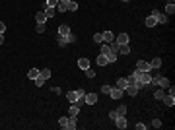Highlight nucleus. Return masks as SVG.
I'll list each match as a JSON object with an SVG mask.
<instances>
[{
    "mask_svg": "<svg viewBox=\"0 0 175 130\" xmlns=\"http://www.w3.org/2000/svg\"><path fill=\"white\" fill-rule=\"evenodd\" d=\"M150 86H158V87H167V86H169V80L165 78V76L158 74V76H152V80H150Z\"/></svg>",
    "mask_w": 175,
    "mask_h": 130,
    "instance_id": "f257e3e1",
    "label": "nucleus"
},
{
    "mask_svg": "<svg viewBox=\"0 0 175 130\" xmlns=\"http://www.w3.org/2000/svg\"><path fill=\"white\" fill-rule=\"evenodd\" d=\"M58 47H64V45H72V43H76V37H74L72 33H68V35H58Z\"/></svg>",
    "mask_w": 175,
    "mask_h": 130,
    "instance_id": "f03ea898",
    "label": "nucleus"
},
{
    "mask_svg": "<svg viewBox=\"0 0 175 130\" xmlns=\"http://www.w3.org/2000/svg\"><path fill=\"white\" fill-rule=\"evenodd\" d=\"M115 124H117V128L124 130V128L128 126V124H127V117H124V115H119V117L115 119Z\"/></svg>",
    "mask_w": 175,
    "mask_h": 130,
    "instance_id": "7ed1b4c3",
    "label": "nucleus"
},
{
    "mask_svg": "<svg viewBox=\"0 0 175 130\" xmlns=\"http://www.w3.org/2000/svg\"><path fill=\"white\" fill-rule=\"evenodd\" d=\"M152 16L156 18V22H158V23H167V14H160L158 10H154V12H152Z\"/></svg>",
    "mask_w": 175,
    "mask_h": 130,
    "instance_id": "20e7f679",
    "label": "nucleus"
},
{
    "mask_svg": "<svg viewBox=\"0 0 175 130\" xmlns=\"http://www.w3.org/2000/svg\"><path fill=\"white\" fill-rule=\"evenodd\" d=\"M123 95H124V91H123L121 87H111V93H109L111 99H121Z\"/></svg>",
    "mask_w": 175,
    "mask_h": 130,
    "instance_id": "39448f33",
    "label": "nucleus"
},
{
    "mask_svg": "<svg viewBox=\"0 0 175 130\" xmlns=\"http://www.w3.org/2000/svg\"><path fill=\"white\" fill-rule=\"evenodd\" d=\"M84 103H88V105H95V103H97V93H86Z\"/></svg>",
    "mask_w": 175,
    "mask_h": 130,
    "instance_id": "423d86ee",
    "label": "nucleus"
},
{
    "mask_svg": "<svg viewBox=\"0 0 175 130\" xmlns=\"http://www.w3.org/2000/svg\"><path fill=\"white\" fill-rule=\"evenodd\" d=\"M136 70H140V72H150L152 68H150V62H144V60H138V62H136Z\"/></svg>",
    "mask_w": 175,
    "mask_h": 130,
    "instance_id": "0eeeda50",
    "label": "nucleus"
},
{
    "mask_svg": "<svg viewBox=\"0 0 175 130\" xmlns=\"http://www.w3.org/2000/svg\"><path fill=\"white\" fill-rule=\"evenodd\" d=\"M128 41H130V39H128L127 33H119L115 37V43H119V45H128Z\"/></svg>",
    "mask_w": 175,
    "mask_h": 130,
    "instance_id": "6e6552de",
    "label": "nucleus"
},
{
    "mask_svg": "<svg viewBox=\"0 0 175 130\" xmlns=\"http://www.w3.org/2000/svg\"><path fill=\"white\" fill-rule=\"evenodd\" d=\"M101 35H103V43H107V45L115 41V33H113V31H103Z\"/></svg>",
    "mask_w": 175,
    "mask_h": 130,
    "instance_id": "1a4fd4ad",
    "label": "nucleus"
},
{
    "mask_svg": "<svg viewBox=\"0 0 175 130\" xmlns=\"http://www.w3.org/2000/svg\"><path fill=\"white\" fill-rule=\"evenodd\" d=\"M161 101H164L167 107H173V105H175V95H169V93H165V95L161 97Z\"/></svg>",
    "mask_w": 175,
    "mask_h": 130,
    "instance_id": "9d476101",
    "label": "nucleus"
},
{
    "mask_svg": "<svg viewBox=\"0 0 175 130\" xmlns=\"http://www.w3.org/2000/svg\"><path fill=\"white\" fill-rule=\"evenodd\" d=\"M66 99H68L70 103H76V101H78V89H72V91H68V93H66Z\"/></svg>",
    "mask_w": 175,
    "mask_h": 130,
    "instance_id": "9b49d317",
    "label": "nucleus"
},
{
    "mask_svg": "<svg viewBox=\"0 0 175 130\" xmlns=\"http://www.w3.org/2000/svg\"><path fill=\"white\" fill-rule=\"evenodd\" d=\"M43 12H45L47 18H53V16L57 14V8H51V6H47V4H43Z\"/></svg>",
    "mask_w": 175,
    "mask_h": 130,
    "instance_id": "f8f14e48",
    "label": "nucleus"
},
{
    "mask_svg": "<svg viewBox=\"0 0 175 130\" xmlns=\"http://www.w3.org/2000/svg\"><path fill=\"white\" fill-rule=\"evenodd\" d=\"M78 113H80V107H78L76 103H70V109H68V117H78Z\"/></svg>",
    "mask_w": 175,
    "mask_h": 130,
    "instance_id": "ddd939ff",
    "label": "nucleus"
},
{
    "mask_svg": "<svg viewBox=\"0 0 175 130\" xmlns=\"http://www.w3.org/2000/svg\"><path fill=\"white\" fill-rule=\"evenodd\" d=\"M138 91H140V89L136 87V86H127V89H124V93H127V95H130V97H134Z\"/></svg>",
    "mask_w": 175,
    "mask_h": 130,
    "instance_id": "4468645a",
    "label": "nucleus"
},
{
    "mask_svg": "<svg viewBox=\"0 0 175 130\" xmlns=\"http://www.w3.org/2000/svg\"><path fill=\"white\" fill-rule=\"evenodd\" d=\"M95 62H97L99 66H107V64H109V60H107L105 55H101V52H99V56H97V60H95Z\"/></svg>",
    "mask_w": 175,
    "mask_h": 130,
    "instance_id": "2eb2a0df",
    "label": "nucleus"
},
{
    "mask_svg": "<svg viewBox=\"0 0 175 130\" xmlns=\"http://www.w3.org/2000/svg\"><path fill=\"white\" fill-rule=\"evenodd\" d=\"M68 33H70V27L66 23H60L58 25V35H68Z\"/></svg>",
    "mask_w": 175,
    "mask_h": 130,
    "instance_id": "dca6fc26",
    "label": "nucleus"
},
{
    "mask_svg": "<svg viewBox=\"0 0 175 130\" xmlns=\"http://www.w3.org/2000/svg\"><path fill=\"white\" fill-rule=\"evenodd\" d=\"M144 23H146V27H156L158 25V22H156V18H154V16H148Z\"/></svg>",
    "mask_w": 175,
    "mask_h": 130,
    "instance_id": "f3484780",
    "label": "nucleus"
},
{
    "mask_svg": "<svg viewBox=\"0 0 175 130\" xmlns=\"http://www.w3.org/2000/svg\"><path fill=\"white\" fill-rule=\"evenodd\" d=\"M66 10H68V12H76L78 10V4L74 2V0H68V2H66Z\"/></svg>",
    "mask_w": 175,
    "mask_h": 130,
    "instance_id": "a211bd4d",
    "label": "nucleus"
},
{
    "mask_svg": "<svg viewBox=\"0 0 175 130\" xmlns=\"http://www.w3.org/2000/svg\"><path fill=\"white\" fill-rule=\"evenodd\" d=\"M39 72H41V70H37V68H31V70L27 72V78H29V80H35V78H39Z\"/></svg>",
    "mask_w": 175,
    "mask_h": 130,
    "instance_id": "6ab92c4d",
    "label": "nucleus"
},
{
    "mask_svg": "<svg viewBox=\"0 0 175 130\" xmlns=\"http://www.w3.org/2000/svg\"><path fill=\"white\" fill-rule=\"evenodd\" d=\"M165 95V91H164V87H158L156 91H154V99H158V101H161V97Z\"/></svg>",
    "mask_w": 175,
    "mask_h": 130,
    "instance_id": "aec40b11",
    "label": "nucleus"
},
{
    "mask_svg": "<svg viewBox=\"0 0 175 130\" xmlns=\"http://www.w3.org/2000/svg\"><path fill=\"white\" fill-rule=\"evenodd\" d=\"M45 19H47L45 12H37V14H35V22L37 23H45Z\"/></svg>",
    "mask_w": 175,
    "mask_h": 130,
    "instance_id": "412c9836",
    "label": "nucleus"
},
{
    "mask_svg": "<svg viewBox=\"0 0 175 130\" xmlns=\"http://www.w3.org/2000/svg\"><path fill=\"white\" fill-rule=\"evenodd\" d=\"M160 66H161V58H160V56H156V58L150 60V68H160Z\"/></svg>",
    "mask_w": 175,
    "mask_h": 130,
    "instance_id": "4be33fe9",
    "label": "nucleus"
},
{
    "mask_svg": "<svg viewBox=\"0 0 175 130\" xmlns=\"http://www.w3.org/2000/svg\"><path fill=\"white\" fill-rule=\"evenodd\" d=\"M78 66H80L82 70H86V68H90V60H88V58H80V60H78Z\"/></svg>",
    "mask_w": 175,
    "mask_h": 130,
    "instance_id": "5701e85b",
    "label": "nucleus"
},
{
    "mask_svg": "<svg viewBox=\"0 0 175 130\" xmlns=\"http://www.w3.org/2000/svg\"><path fill=\"white\" fill-rule=\"evenodd\" d=\"M78 126V123H76V117H68V130H74Z\"/></svg>",
    "mask_w": 175,
    "mask_h": 130,
    "instance_id": "b1692460",
    "label": "nucleus"
},
{
    "mask_svg": "<svg viewBox=\"0 0 175 130\" xmlns=\"http://www.w3.org/2000/svg\"><path fill=\"white\" fill-rule=\"evenodd\" d=\"M127 86H128L127 78H119V82H117V87H121V89L124 91V89H127Z\"/></svg>",
    "mask_w": 175,
    "mask_h": 130,
    "instance_id": "393cba45",
    "label": "nucleus"
},
{
    "mask_svg": "<svg viewBox=\"0 0 175 130\" xmlns=\"http://www.w3.org/2000/svg\"><path fill=\"white\" fill-rule=\"evenodd\" d=\"M165 14H167V16H173L175 14V4L173 2H169L167 6H165Z\"/></svg>",
    "mask_w": 175,
    "mask_h": 130,
    "instance_id": "a878e982",
    "label": "nucleus"
},
{
    "mask_svg": "<svg viewBox=\"0 0 175 130\" xmlns=\"http://www.w3.org/2000/svg\"><path fill=\"white\" fill-rule=\"evenodd\" d=\"M39 76H41L43 80H49V78H51V70H49V68H43V70L39 72Z\"/></svg>",
    "mask_w": 175,
    "mask_h": 130,
    "instance_id": "bb28decb",
    "label": "nucleus"
},
{
    "mask_svg": "<svg viewBox=\"0 0 175 130\" xmlns=\"http://www.w3.org/2000/svg\"><path fill=\"white\" fill-rule=\"evenodd\" d=\"M115 111H117V115H124V117H127V111H128V107H127V105H121V107H117Z\"/></svg>",
    "mask_w": 175,
    "mask_h": 130,
    "instance_id": "cd10ccee",
    "label": "nucleus"
},
{
    "mask_svg": "<svg viewBox=\"0 0 175 130\" xmlns=\"http://www.w3.org/2000/svg\"><path fill=\"white\" fill-rule=\"evenodd\" d=\"M128 52H130V47H128V45H121L119 47V55H128Z\"/></svg>",
    "mask_w": 175,
    "mask_h": 130,
    "instance_id": "c85d7f7f",
    "label": "nucleus"
},
{
    "mask_svg": "<svg viewBox=\"0 0 175 130\" xmlns=\"http://www.w3.org/2000/svg\"><path fill=\"white\" fill-rule=\"evenodd\" d=\"M58 124H60V128H68V117H60Z\"/></svg>",
    "mask_w": 175,
    "mask_h": 130,
    "instance_id": "c756f323",
    "label": "nucleus"
},
{
    "mask_svg": "<svg viewBox=\"0 0 175 130\" xmlns=\"http://www.w3.org/2000/svg\"><path fill=\"white\" fill-rule=\"evenodd\" d=\"M109 52H111V49H109V45H107V43H101V55H109Z\"/></svg>",
    "mask_w": 175,
    "mask_h": 130,
    "instance_id": "7c9ffc66",
    "label": "nucleus"
},
{
    "mask_svg": "<svg viewBox=\"0 0 175 130\" xmlns=\"http://www.w3.org/2000/svg\"><path fill=\"white\" fill-rule=\"evenodd\" d=\"M57 12H66V2H60V0H58V4H57Z\"/></svg>",
    "mask_w": 175,
    "mask_h": 130,
    "instance_id": "2f4dec72",
    "label": "nucleus"
},
{
    "mask_svg": "<svg viewBox=\"0 0 175 130\" xmlns=\"http://www.w3.org/2000/svg\"><path fill=\"white\" fill-rule=\"evenodd\" d=\"M94 43H99V45H101L103 43V35L101 33H94Z\"/></svg>",
    "mask_w": 175,
    "mask_h": 130,
    "instance_id": "473e14b6",
    "label": "nucleus"
},
{
    "mask_svg": "<svg viewBox=\"0 0 175 130\" xmlns=\"http://www.w3.org/2000/svg\"><path fill=\"white\" fill-rule=\"evenodd\" d=\"M107 60H109V62H117V52L111 51L109 55H107Z\"/></svg>",
    "mask_w": 175,
    "mask_h": 130,
    "instance_id": "72a5a7b5",
    "label": "nucleus"
},
{
    "mask_svg": "<svg viewBox=\"0 0 175 130\" xmlns=\"http://www.w3.org/2000/svg\"><path fill=\"white\" fill-rule=\"evenodd\" d=\"M33 82H35V86H37V87H43L45 80H43V78H41V76H39V78H35V80H33Z\"/></svg>",
    "mask_w": 175,
    "mask_h": 130,
    "instance_id": "f704fd0d",
    "label": "nucleus"
},
{
    "mask_svg": "<svg viewBox=\"0 0 175 130\" xmlns=\"http://www.w3.org/2000/svg\"><path fill=\"white\" fill-rule=\"evenodd\" d=\"M86 76H88V78H91V80H94V78H95V72L91 70V68H86Z\"/></svg>",
    "mask_w": 175,
    "mask_h": 130,
    "instance_id": "c9c22d12",
    "label": "nucleus"
},
{
    "mask_svg": "<svg viewBox=\"0 0 175 130\" xmlns=\"http://www.w3.org/2000/svg\"><path fill=\"white\" fill-rule=\"evenodd\" d=\"M152 126H154V128H160V126H161V120H160V119H154V120H152Z\"/></svg>",
    "mask_w": 175,
    "mask_h": 130,
    "instance_id": "e433bc0d",
    "label": "nucleus"
},
{
    "mask_svg": "<svg viewBox=\"0 0 175 130\" xmlns=\"http://www.w3.org/2000/svg\"><path fill=\"white\" fill-rule=\"evenodd\" d=\"M47 6H51V8H57V4H58V0H47Z\"/></svg>",
    "mask_w": 175,
    "mask_h": 130,
    "instance_id": "4c0bfd02",
    "label": "nucleus"
},
{
    "mask_svg": "<svg viewBox=\"0 0 175 130\" xmlns=\"http://www.w3.org/2000/svg\"><path fill=\"white\" fill-rule=\"evenodd\" d=\"M35 29H37V33H43V31H45V23H37Z\"/></svg>",
    "mask_w": 175,
    "mask_h": 130,
    "instance_id": "58836bf2",
    "label": "nucleus"
},
{
    "mask_svg": "<svg viewBox=\"0 0 175 130\" xmlns=\"http://www.w3.org/2000/svg\"><path fill=\"white\" fill-rule=\"evenodd\" d=\"M101 91H103V93H107V95H109V93H111V86H101Z\"/></svg>",
    "mask_w": 175,
    "mask_h": 130,
    "instance_id": "ea45409f",
    "label": "nucleus"
},
{
    "mask_svg": "<svg viewBox=\"0 0 175 130\" xmlns=\"http://www.w3.org/2000/svg\"><path fill=\"white\" fill-rule=\"evenodd\" d=\"M117 117H119V115H117V111H109V119H111V120H115Z\"/></svg>",
    "mask_w": 175,
    "mask_h": 130,
    "instance_id": "a19ab883",
    "label": "nucleus"
},
{
    "mask_svg": "<svg viewBox=\"0 0 175 130\" xmlns=\"http://www.w3.org/2000/svg\"><path fill=\"white\" fill-rule=\"evenodd\" d=\"M167 87H169V91H167L169 95H175V86H167Z\"/></svg>",
    "mask_w": 175,
    "mask_h": 130,
    "instance_id": "79ce46f5",
    "label": "nucleus"
},
{
    "mask_svg": "<svg viewBox=\"0 0 175 130\" xmlns=\"http://www.w3.org/2000/svg\"><path fill=\"white\" fill-rule=\"evenodd\" d=\"M144 128H146V124H142V123L136 124V130H144Z\"/></svg>",
    "mask_w": 175,
    "mask_h": 130,
    "instance_id": "37998d69",
    "label": "nucleus"
},
{
    "mask_svg": "<svg viewBox=\"0 0 175 130\" xmlns=\"http://www.w3.org/2000/svg\"><path fill=\"white\" fill-rule=\"evenodd\" d=\"M4 31H6V25H4V23L0 22V33H4Z\"/></svg>",
    "mask_w": 175,
    "mask_h": 130,
    "instance_id": "c03bdc74",
    "label": "nucleus"
},
{
    "mask_svg": "<svg viewBox=\"0 0 175 130\" xmlns=\"http://www.w3.org/2000/svg\"><path fill=\"white\" fill-rule=\"evenodd\" d=\"M4 43V33H0V45Z\"/></svg>",
    "mask_w": 175,
    "mask_h": 130,
    "instance_id": "a18cd8bd",
    "label": "nucleus"
},
{
    "mask_svg": "<svg viewBox=\"0 0 175 130\" xmlns=\"http://www.w3.org/2000/svg\"><path fill=\"white\" fill-rule=\"evenodd\" d=\"M60 2H68V0H60Z\"/></svg>",
    "mask_w": 175,
    "mask_h": 130,
    "instance_id": "49530a36",
    "label": "nucleus"
},
{
    "mask_svg": "<svg viewBox=\"0 0 175 130\" xmlns=\"http://www.w3.org/2000/svg\"><path fill=\"white\" fill-rule=\"evenodd\" d=\"M123 2H128V0H123Z\"/></svg>",
    "mask_w": 175,
    "mask_h": 130,
    "instance_id": "de8ad7c7",
    "label": "nucleus"
}]
</instances>
